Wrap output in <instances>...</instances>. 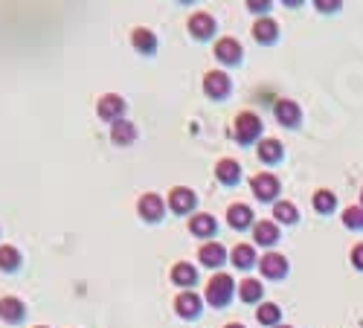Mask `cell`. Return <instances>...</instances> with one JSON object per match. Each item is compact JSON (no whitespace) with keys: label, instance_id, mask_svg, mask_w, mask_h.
I'll return each mask as SVG.
<instances>
[{"label":"cell","instance_id":"obj_1","mask_svg":"<svg viewBox=\"0 0 363 328\" xmlns=\"http://www.w3.org/2000/svg\"><path fill=\"white\" fill-rule=\"evenodd\" d=\"M236 297V282L229 273H216L207 282V290H204V300L212 305V308H227Z\"/></svg>","mask_w":363,"mask_h":328},{"label":"cell","instance_id":"obj_2","mask_svg":"<svg viewBox=\"0 0 363 328\" xmlns=\"http://www.w3.org/2000/svg\"><path fill=\"white\" fill-rule=\"evenodd\" d=\"M233 134H236V140H239L241 145L256 142V140L261 137V120L256 117L253 110L239 113V117H236V125H233Z\"/></svg>","mask_w":363,"mask_h":328},{"label":"cell","instance_id":"obj_3","mask_svg":"<svg viewBox=\"0 0 363 328\" xmlns=\"http://www.w3.org/2000/svg\"><path fill=\"white\" fill-rule=\"evenodd\" d=\"M250 192L256 195V201L271 204L279 198V177H273L271 172H259L250 177Z\"/></svg>","mask_w":363,"mask_h":328},{"label":"cell","instance_id":"obj_4","mask_svg":"<svg viewBox=\"0 0 363 328\" xmlns=\"http://www.w3.org/2000/svg\"><path fill=\"white\" fill-rule=\"evenodd\" d=\"M229 90H233V81H229V76L224 70H209L204 76V93L209 96V99H216V102H224Z\"/></svg>","mask_w":363,"mask_h":328},{"label":"cell","instance_id":"obj_5","mask_svg":"<svg viewBox=\"0 0 363 328\" xmlns=\"http://www.w3.org/2000/svg\"><path fill=\"white\" fill-rule=\"evenodd\" d=\"M201 308H204V300L195 290H180L175 297V311L180 320H197L201 317Z\"/></svg>","mask_w":363,"mask_h":328},{"label":"cell","instance_id":"obj_6","mask_svg":"<svg viewBox=\"0 0 363 328\" xmlns=\"http://www.w3.org/2000/svg\"><path fill=\"white\" fill-rule=\"evenodd\" d=\"M96 113H99V120H105V122H120L122 120V113H125V99L117 93H108L102 96V99L96 102Z\"/></svg>","mask_w":363,"mask_h":328},{"label":"cell","instance_id":"obj_7","mask_svg":"<svg viewBox=\"0 0 363 328\" xmlns=\"http://www.w3.org/2000/svg\"><path fill=\"white\" fill-rule=\"evenodd\" d=\"M259 270L265 279H285L291 265H288V259L282 253H265L259 259Z\"/></svg>","mask_w":363,"mask_h":328},{"label":"cell","instance_id":"obj_8","mask_svg":"<svg viewBox=\"0 0 363 328\" xmlns=\"http://www.w3.org/2000/svg\"><path fill=\"white\" fill-rule=\"evenodd\" d=\"M273 117H276L279 125H285V128H300L302 110H300V105H296L293 99H279L273 105Z\"/></svg>","mask_w":363,"mask_h":328},{"label":"cell","instance_id":"obj_9","mask_svg":"<svg viewBox=\"0 0 363 328\" xmlns=\"http://www.w3.org/2000/svg\"><path fill=\"white\" fill-rule=\"evenodd\" d=\"M137 212H140V218L148 221V224H157L163 215H166V204H163L160 195H143L140 204H137Z\"/></svg>","mask_w":363,"mask_h":328},{"label":"cell","instance_id":"obj_10","mask_svg":"<svg viewBox=\"0 0 363 328\" xmlns=\"http://www.w3.org/2000/svg\"><path fill=\"white\" fill-rule=\"evenodd\" d=\"M195 204H197V195L186 186H175L169 192V209L175 212V215H189V212L195 209Z\"/></svg>","mask_w":363,"mask_h":328},{"label":"cell","instance_id":"obj_11","mask_svg":"<svg viewBox=\"0 0 363 328\" xmlns=\"http://www.w3.org/2000/svg\"><path fill=\"white\" fill-rule=\"evenodd\" d=\"M216 29H218L216 18L207 15V12H197V15H192V18H189V35L195 41H209L212 35H216Z\"/></svg>","mask_w":363,"mask_h":328},{"label":"cell","instance_id":"obj_12","mask_svg":"<svg viewBox=\"0 0 363 328\" xmlns=\"http://www.w3.org/2000/svg\"><path fill=\"white\" fill-rule=\"evenodd\" d=\"M24 317H26V305L18 297L0 300V320H3L6 325H18V322H24Z\"/></svg>","mask_w":363,"mask_h":328},{"label":"cell","instance_id":"obj_13","mask_svg":"<svg viewBox=\"0 0 363 328\" xmlns=\"http://www.w3.org/2000/svg\"><path fill=\"white\" fill-rule=\"evenodd\" d=\"M111 142L120 145V149H128V145L137 142V125L128 122V120H120L111 125Z\"/></svg>","mask_w":363,"mask_h":328},{"label":"cell","instance_id":"obj_14","mask_svg":"<svg viewBox=\"0 0 363 328\" xmlns=\"http://www.w3.org/2000/svg\"><path fill=\"white\" fill-rule=\"evenodd\" d=\"M216 58L221 64H229V67H233V64H239L244 58V50H241V44L236 38H221L216 44Z\"/></svg>","mask_w":363,"mask_h":328},{"label":"cell","instance_id":"obj_15","mask_svg":"<svg viewBox=\"0 0 363 328\" xmlns=\"http://www.w3.org/2000/svg\"><path fill=\"white\" fill-rule=\"evenodd\" d=\"M131 44H134V50L140 56H154L157 53V35L145 26H137L134 32H131Z\"/></svg>","mask_w":363,"mask_h":328},{"label":"cell","instance_id":"obj_16","mask_svg":"<svg viewBox=\"0 0 363 328\" xmlns=\"http://www.w3.org/2000/svg\"><path fill=\"white\" fill-rule=\"evenodd\" d=\"M227 221H229V227H233V229H239V233L256 224L253 209L247 206V204H233V206H229V209H227Z\"/></svg>","mask_w":363,"mask_h":328},{"label":"cell","instance_id":"obj_17","mask_svg":"<svg viewBox=\"0 0 363 328\" xmlns=\"http://www.w3.org/2000/svg\"><path fill=\"white\" fill-rule=\"evenodd\" d=\"M197 261H201L204 268H221L224 261H227V250H224V244L218 241H209L201 247V253H197Z\"/></svg>","mask_w":363,"mask_h":328},{"label":"cell","instance_id":"obj_18","mask_svg":"<svg viewBox=\"0 0 363 328\" xmlns=\"http://www.w3.org/2000/svg\"><path fill=\"white\" fill-rule=\"evenodd\" d=\"M189 229H192L195 238H212L218 233V224L212 215H207V212H197V215H192V221H189Z\"/></svg>","mask_w":363,"mask_h":328},{"label":"cell","instance_id":"obj_19","mask_svg":"<svg viewBox=\"0 0 363 328\" xmlns=\"http://www.w3.org/2000/svg\"><path fill=\"white\" fill-rule=\"evenodd\" d=\"M216 177L221 180L224 186H236L239 180H241V166H239L236 160L224 157V160H218V163H216Z\"/></svg>","mask_w":363,"mask_h":328},{"label":"cell","instance_id":"obj_20","mask_svg":"<svg viewBox=\"0 0 363 328\" xmlns=\"http://www.w3.org/2000/svg\"><path fill=\"white\" fill-rule=\"evenodd\" d=\"M253 241L261 244V247H273L279 241V227L273 221H256L253 224Z\"/></svg>","mask_w":363,"mask_h":328},{"label":"cell","instance_id":"obj_21","mask_svg":"<svg viewBox=\"0 0 363 328\" xmlns=\"http://www.w3.org/2000/svg\"><path fill=\"white\" fill-rule=\"evenodd\" d=\"M253 38H256L259 44H265V47L276 44V41H279V26H276V21L259 18V21L253 24Z\"/></svg>","mask_w":363,"mask_h":328},{"label":"cell","instance_id":"obj_22","mask_svg":"<svg viewBox=\"0 0 363 328\" xmlns=\"http://www.w3.org/2000/svg\"><path fill=\"white\" fill-rule=\"evenodd\" d=\"M172 282L184 290H192V285L197 282V270L189 265V261H177V265L172 268Z\"/></svg>","mask_w":363,"mask_h":328},{"label":"cell","instance_id":"obj_23","mask_svg":"<svg viewBox=\"0 0 363 328\" xmlns=\"http://www.w3.org/2000/svg\"><path fill=\"white\" fill-rule=\"evenodd\" d=\"M256 154H259V160H261V163H268V166H273V163L282 160V154H285V145L279 142V140H261V142H259V149H256Z\"/></svg>","mask_w":363,"mask_h":328},{"label":"cell","instance_id":"obj_24","mask_svg":"<svg viewBox=\"0 0 363 328\" xmlns=\"http://www.w3.org/2000/svg\"><path fill=\"white\" fill-rule=\"evenodd\" d=\"M229 259H233V265H236L239 270H250L253 265H259L256 250L250 247V244H236L233 253H229Z\"/></svg>","mask_w":363,"mask_h":328},{"label":"cell","instance_id":"obj_25","mask_svg":"<svg viewBox=\"0 0 363 328\" xmlns=\"http://www.w3.org/2000/svg\"><path fill=\"white\" fill-rule=\"evenodd\" d=\"M261 293H265V285H261L259 279H244V282H239V297L247 305L261 302Z\"/></svg>","mask_w":363,"mask_h":328},{"label":"cell","instance_id":"obj_26","mask_svg":"<svg viewBox=\"0 0 363 328\" xmlns=\"http://www.w3.org/2000/svg\"><path fill=\"white\" fill-rule=\"evenodd\" d=\"M21 250L18 247H12V244H6V247H0V270L3 273H15L21 268Z\"/></svg>","mask_w":363,"mask_h":328},{"label":"cell","instance_id":"obj_27","mask_svg":"<svg viewBox=\"0 0 363 328\" xmlns=\"http://www.w3.org/2000/svg\"><path fill=\"white\" fill-rule=\"evenodd\" d=\"M256 320L261 325H279V320H282V308H279L276 302H261V308L256 311Z\"/></svg>","mask_w":363,"mask_h":328},{"label":"cell","instance_id":"obj_28","mask_svg":"<svg viewBox=\"0 0 363 328\" xmlns=\"http://www.w3.org/2000/svg\"><path fill=\"white\" fill-rule=\"evenodd\" d=\"M314 209L320 212V215H332V212L337 209V195L328 192V189L314 192Z\"/></svg>","mask_w":363,"mask_h":328},{"label":"cell","instance_id":"obj_29","mask_svg":"<svg viewBox=\"0 0 363 328\" xmlns=\"http://www.w3.org/2000/svg\"><path fill=\"white\" fill-rule=\"evenodd\" d=\"M273 218H276V224H296L300 221V212H296V206L288 204V201H276L273 204Z\"/></svg>","mask_w":363,"mask_h":328},{"label":"cell","instance_id":"obj_30","mask_svg":"<svg viewBox=\"0 0 363 328\" xmlns=\"http://www.w3.org/2000/svg\"><path fill=\"white\" fill-rule=\"evenodd\" d=\"M343 224L349 229H363V206H346L343 209Z\"/></svg>","mask_w":363,"mask_h":328},{"label":"cell","instance_id":"obj_31","mask_svg":"<svg viewBox=\"0 0 363 328\" xmlns=\"http://www.w3.org/2000/svg\"><path fill=\"white\" fill-rule=\"evenodd\" d=\"M271 0H261V3H259V0H250V3H247V9H250V12H256V15H265V12H271Z\"/></svg>","mask_w":363,"mask_h":328},{"label":"cell","instance_id":"obj_32","mask_svg":"<svg viewBox=\"0 0 363 328\" xmlns=\"http://www.w3.org/2000/svg\"><path fill=\"white\" fill-rule=\"evenodd\" d=\"M314 6H317L320 12H340V6H343V3H340V0H332V3H325V0H317Z\"/></svg>","mask_w":363,"mask_h":328},{"label":"cell","instance_id":"obj_33","mask_svg":"<svg viewBox=\"0 0 363 328\" xmlns=\"http://www.w3.org/2000/svg\"><path fill=\"white\" fill-rule=\"evenodd\" d=\"M352 265H355L357 270H363V244H357V247L352 250Z\"/></svg>","mask_w":363,"mask_h":328},{"label":"cell","instance_id":"obj_34","mask_svg":"<svg viewBox=\"0 0 363 328\" xmlns=\"http://www.w3.org/2000/svg\"><path fill=\"white\" fill-rule=\"evenodd\" d=\"M224 328H247V325H241V322H229V325H224Z\"/></svg>","mask_w":363,"mask_h":328},{"label":"cell","instance_id":"obj_35","mask_svg":"<svg viewBox=\"0 0 363 328\" xmlns=\"http://www.w3.org/2000/svg\"><path fill=\"white\" fill-rule=\"evenodd\" d=\"M360 206H363V192H360Z\"/></svg>","mask_w":363,"mask_h":328},{"label":"cell","instance_id":"obj_36","mask_svg":"<svg viewBox=\"0 0 363 328\" xmlns=\"http://www.w3.org/2000/svg\"><path fill=\"white\" fill-rule=\"evenodd\" d=\"M276 328H291V325H276Z\"/></svg>","mask_w":363,"mask_h":328},{"label":"cell","instance_id":"obj_37","mask_svg":"<svg viewBox=\"0 0 363 328\" xmlns=\"http://www.w3.org/2000/svg\"><path fill=\"white\" fill-rule=\"evenodd\" d=\"M35 328H47V325H35Z\"/></svg>","mask_w":363,"mask_h":328}]
</instances>
